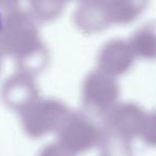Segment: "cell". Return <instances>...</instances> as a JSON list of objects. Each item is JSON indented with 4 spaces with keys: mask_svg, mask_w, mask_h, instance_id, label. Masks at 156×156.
Here are the masks:
<instances>
[{
    "mask_svg": "<svg viewBox=\"0 0 156 156\" xmlns=\"http://www.w3.org/2000/svg\"><path fill=\"white\" fill-rule=\"evenodd\" d=\"M2 27H3V15H2V12H1V9H0V32L2 30Z\"/></svg>",
    "mask_w": 156,
    "mask_h": 156,
    "instance_id": "1",
    "label": "cell"
}]
</instances>
